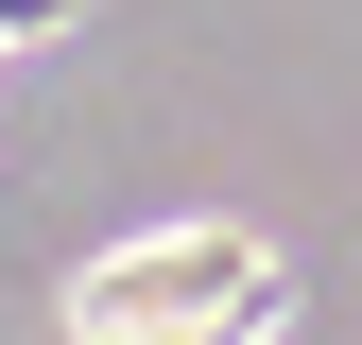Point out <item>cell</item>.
<instances>
[{"instance_id": "cell-1", "label": "cell", "mask_w": 362, "mask_h": 345, "mask_svg": "<svg viewBox=\"0 0 362 345\" xmlns=\"http://www.w3.org/2000/svg\"><path fill=\"white\" fill-rule=\"evenodd\" d=\"M276 328H293V259L242 225H139L69 259V345H276Z\"/></svg>"}]
</instances>
